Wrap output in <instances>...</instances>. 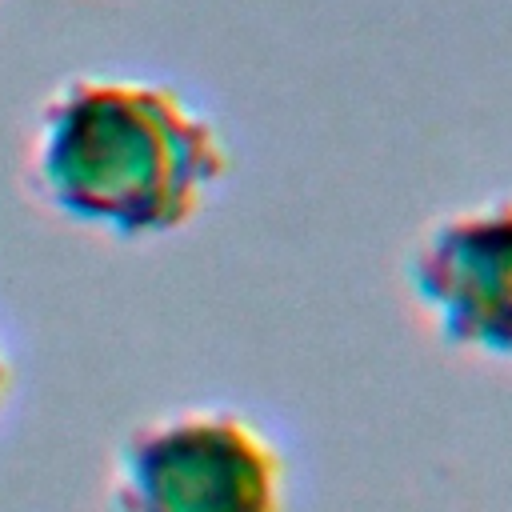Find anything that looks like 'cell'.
<instances>
[{"label": "cell", "instance_id": "2", "mask_svg": "<svg viewBox=\"0 0 512 512\" xmlns=\"http://www.w3.org/2000/svg\"><path fill=\"white\" fill-rule=\"evenodd\" d=\"M120 512H284V456L248 416L192 408L136 428L116 468Z\"/></svg>", "mask_w": 512, "mask_h": 512}, {"label": "cell", "instance_id": "4", "mask_svg": "<svg viewBox=\"0 0 512 512\" xmlns=\"http://www.w3.org/2000/svg\"><path fill=\"white\" fill-rule=\"evenodd\" d=\"M0 392H4V364H0Z\"/></svg>", "mask_w": 512, "mask_h": 512}, {"label": "cell", "instance_id": "3", "mask_svg": "<svg viewBox=\"0 0 512 512\" xmlns=\"http://www.w3.org/2000/svg\"><path fill=\"white\" fill-rule=\"evenodd\" d=\"M408 288L448 344L512 360V196L432 220L408 256Z\"/></svg>", "mask_w": 512, "mask_h": 512}, {"label": "cell", "instance_id": "1", "mask_svg": "<svg viewBox=\"0 0 512 512\" xmlns=\"http://www.w3.org/2000/svg\"><path fill=\"white\" fill-rule=\"evenodd\" d=\"M228 172L208 116L172 88L76 80L44 108L40 180L72 216L120 236L184 228Z\"/></svg>", "mask_w": 512, "mask_h": 512}]
</instances>
